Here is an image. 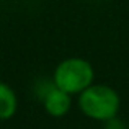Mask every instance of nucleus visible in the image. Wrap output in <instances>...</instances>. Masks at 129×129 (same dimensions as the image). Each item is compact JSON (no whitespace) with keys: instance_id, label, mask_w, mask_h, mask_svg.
Listing matches in <instances>:
<instances>
[{"instance_id":"obj_5","label":"nucleus","mask_w":129,"mask_h":129,"mask_svg":"<svg viewBox=\"0 0 129 129\" xmlns=\"http://www.w3.org/2000/svg\"><path fill=\"white\" fill-rule=\"evenodd\" d=\"M103 129H129V126L123 119H119V118L116 116V118H113V119L103 123Z\"/></svg>"},{"instance_id":"obj_3","label":"nucleus","mask_w":129,"mask_h":129,"mask_svg":"<svg viewBox=\"0 0 129 129\" xmlns=\"http://www.w3.org/2000/svg\"><path fill=\"white\" fill-rule=\"evenodd\" d=\"M41 103H43L44 111H46L49 116L62 118V116H66L70 111V108H72V95H69L67 91L60 90L59 87L54 85L43 96Z\"/></svg>"},{"instance_id":"obj_4","label":"nucleus","mask_w":129,"mask_h":129,"mask_svg":"<svg viewBox=\"0 0 129 129\" xmlns=\"http://www.w3.org/2000/svg\"><path fill=\"white\" fill-rule=\"evenodd\" d=\"M18 96L15 90L5 82H0V121H8L16 114Z\"/></svg>"},{"instance_id":"obj_6","label":"nucleus","mask_w":129,"mask_h":129,"mask_svg":"<svg viewBox=\"0 0 129 129\" xmlns=\"http://www.w3.org/2000/svg\"><path fill=\"white\" fill-rule=\"evenodd\" d=\"M127 126H129V124H127Z\"/></svg>"},{"instance_id":"obj_1","label":"nucleus","mask_w":129,"mask_h":129,"mask_svg":"<svg viewBox=\"0 0 129 129\" xmlns=\"http://www.w3.org/2000/svg\"><path fill=\"white\" fill-rule=\"evenodd\" d=\"M79 96V110L83 116L98 123H106L118 116L121 108L119 93L110 85L93 83Z\"/></svg>"},{"instance_id":"obj_2","label":"nucleus","mask_w":129,"mask_h":129,"mask_svg":"<svg viewBox=\"0 0 129 129\" xmlns=\"http://www.w3.org/2000/svg\"><path fill=\"white\" fill-rule=\"evenodd\" d=\"M52 80L56 87L74 96L80 95L83 90L95 83V70L87 59L67 57L56 66L52 72Z\"/></svg>"}]
</instances>
